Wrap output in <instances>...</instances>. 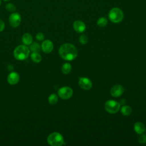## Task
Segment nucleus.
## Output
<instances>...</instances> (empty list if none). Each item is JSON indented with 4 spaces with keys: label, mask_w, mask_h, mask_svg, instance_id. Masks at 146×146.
Listing matches in <instances>:
<instances>
[{
    "label": "nucleus",
    "mask_w": 146,
    "mask_h": 146,
    "mask_svg": "<svg viewBox=\"0 0 146 146\" xmlns=\"http://www.w3.org/2000/svg\"><path fill=\"white\" fill-rule=\"evenodd\" d=\"M59 54L61 58L66 60H74L78 55L76 47L71 43H64L59 49Z\"/></svg>",
    "instance_id": "obj_1"
},
{
    "label": "nucleus",
    "mask_w": 146,
    "mask_h": 146,
    "mask_svg": "<svg viewBox=\"0 0 146 146\" xmlns=\"http://www.w3.org/2000/svg\"><path fill=\"white\" fill-rule=\"evenodd\" d=\"M30 54V49L26 45H19L14 50L15 58L19 60H23L27 59Z\"/></svg>",
    "instance_id": "obj_2"
},
{
    "label": "nucleus",
    "mask_w": 146,
    "mask_h": 146,
    "mask_svg": "<svg viewBox=\"0 0 146 146\" xmlns=\"http://www.w3.org/2000/svg\"><path fill=\"white\" fill-rule=\"evenodd\" d=\"M108 18L113 23H119L123 20L124 18V14L120 8L113 7L109 11Z\"/></svg>",
    "instance_id": "obj_3"
},
{
    "label": "nucleus",
    "mask_w": 146,
    "mask_h": 146,
    "mask_svg": "<svg viewBox=\"0 0 146 146\" xmlns=\"http://www.w3.org/2000/svg\"><path fill=\"white\" fill-rule=\"evenodd\" d=\"M48 143L52 146H60L64 143V139L62 135L56 132L50 134L47 137Z\"/></svg>",
    "instance_id": "obj_4"
},
{
    "label": "nucleus",
    "mask_w": 146,
    "mask_h": 146,
    "mask_svg": "<svg viewBox=\"0 0 146 146\" xmlns=\"http://www.w3.org/2000/svg\"><path fill=\"white\" fill-rule=\"evenodd\" d=\"M106 110L111 113H116L120 108V104L117 102L113 100H110L105 103Z\"/></svg>",
    "instance_id": "obj_5"
},
{
    "label": "nucleus",
    "mask_w": 146,
    "mask_h": 146,
    "mask_svg": "<svg viewBox=\"0 0 146 146\" xmlns=\"http://www.w3.org/2000/svg\"><path fill=\"white\" fill-rule=\"evenodd\" d=\"M9 22L13 27H17L21 22V16L18 13L13 12L9 17Z\"/></svg>",
    "instance_id": "obj_6"
},
{
    "label": "nucleus",
    "mask_w": 146,
    "mask_h": 146,
    "mask_svg": "<svg viewBox=\"0 0 146 146\" xmlns=\"http://www.w3.org/2000/svg\"><path fill=\"white\" fill-rule=\"evenodd\" d=\"M58 95L62 99H68L71 98L73 94L72 88L69 87H63L58 90Z\"/></svg>",
    "instance_id": "obj_7"
},
{
    "label": "nucleus",
    "mask_w": 146,
    "mask_h": 146,
    "mask_svg": "<svg viewBox=\"0 0 146 146\" xmlns=\"http://www.w3.org/2000/svg\"><path fill=\"white\" fill-rule=\"evenodd\" d=\"M79 85L84 90H89L92 87V84L90 79L86 77H80L79 78Z\"/></svg>",
    "instance_id": "obj_8"
},
{
    "label": "nucleus",
    "mask_w": 146,
    "mask_h": 146,
    "mask_svg": "<svg viewBox=\"0 0 146 146\" xmlns=\"http://www.w3.org/2000/svg\"><path fill=\"white\" fill-rule=\"evenodd\" d=\"M124 88L123 87L119 84H116L113 86L111 89V94L113 97H119L124 92Z\"/></svg>",
    "instance_id": "obj_9"
},
{
    "label": "nucleus",
    "mask_w": 146,
    "mask_h": 146,
    "mask_svg": "<svg viewBox=\"0 0 146 146\" xmlns=\"http://www.w3.org/2000/svg\"><path fill=\"white\" fill-rule=\"evenodd\" d=\"M54 48L52 42L50 40H44L41 45V48L42 51L45 53L51 52Z\"/></svg>",
    "instance_id": "obj_10"
},
{
    "label": "nucleus",
    "mask_w": 146,
    "mask_h": 146,
    "mask_svg": "<svg viewBox=\"0 0 146 146\" xmlns=\"http://www.w3.org/2000/svg\"><path fill=\"white\" fill-rule=\"evenodd\" d=\"M19 80V75L17 72H11L7 76V82L11 85L16 84Z\"/></svg>",
    "instance_id": "obj_11"
},
{
    "label": "nucleus",
    "mask_w": 146,
    "mask_h": 146,
    "mask_svg": "<svg viewBox=\"0 0 146 146\" xmlns=\"http://www.w3.org/2000/svg\"><path fill=\"white\" fill-rule=\"evenodd\" d=\"M73 27L76 32L83 33L86 29V25L83 22L79 20H76L74 22Z\"/></svg>",
    "instance_id": "obj_12"
},
{
    "label": "nucleus",
    "mask_w": 146,
    "mask_h": 146,
    "mask_svg": "<svg viewBox=\"0 0 146 146\" xmlns=\"http://www.w3.org/2000/svg\"><path fill=\"white\" fill-rule=\"evenodd\" d=\"M22 41L25 45H26V46L30 45L33 42V37L30 34L25 33L22 36Z\"/></svg>",
    "instance_id": "obj_13"
},
{
    "label": "nucleus",
    "mask_w": 146,
    "mask_h": 146,
    "mask_svg": "<svg viewBox=\"0 0 146 146\" xmlns=\"http://www.w3.org/2000/svg\"><path fill=\"white\" fill-rule=\"evenodd\" d=\"M134 130L137 134H142L145 131V126L141 122H136L134 125Z\"/></svg>",
    "instance_id": "obj_14"
},
{
    "label": "nucleus",
    "mask_w": 146,
    "mask_h": 146,
    "mask_svg": "<svg viewBox=\"0 0 146 146\" xmlns=\"http://www.w3.org/2000/svg\"><path fill=\"white\" fill-rule=\"evenodd\" d=\"M30 56L31 60L35 63H39L42 60V56L40 55V54L38 52H33L30 55Z\"/></svg>",
    "instance_id": "obj_15"
},
{
    "label": "nucleus",
    "mask_w": 146,
    "mask_h": 146,
    "mask_svg": "<svg viewBox=\"0 0 146 146\" xmlns=\"http://www.w3.org/2000/svg\"><path fill=\"white\" fill-rule=\"evenodd\" d=\"M121 112L123 115L129 116L132 112V109L128 106H123L121 108Z\"/></svg>",
    "instance_id": "obj_16"
},
{
    "label": "nucleus",
    "mask_w": 146,
    "mask_h": 146,
    "mask_svg": "<svg viewBox=\"0 0 146 146\" xmlns=\"http://www.w3.org/2000/svg\"><path fill=\"white\" fill-rule=\"evenodd\" d=\"M41 47L40 44L36 42H34L31 43L30 46V50L33 52H39L40 51Z\"/></svg>",
    "instance_id": "obj_17"
},
{
    "label": "nucleus",
    "mask_w": 146,
    "mask_h": 146,
    "mask_svg": "<svg viewBox=\"0 0 146 146\" xmlns=\"http://www.w3.org/2000/svg\"><path fill=\"white\" fill-rule=\"evenodd\" d=\"M71 70V66L68 63H64L62 67V71L64 74H68Z\"/></svg>",
    "instance_id": "obj_18"
},
{
    "label": "nucleus",
    "mask_w": 146,
    "mask_h": 146,
    "mask_svg": "<svg viewBox=\"0 0 146 146\" xmlns=\"http://www.w3.org/2000/svg\"><path fill=\"white\" fill-rule=\"evenodd\" d=\"M48 100L50 104L54 105L58 102V98L57 95L55 94H52L49 96V97L48 98Z\"/></svg>",
    "instance_id": "obj_19"
},
{
    "label": "nucleus",
    "mask_w": 146,
    "mask_h": 146,
    "mask_svg": "<svg viewBox=\"0 0 146 146\" xmlns=\"http://www.w3.org/2000/svg\"><path fill=\"white\" fill-rule=\"evenodd\" d=\"M107 22H108V21L105 17H100L97 21V25L101 27H103L106 26V25L107 24Z\"/></svg>",
    "instance_id": "obj_20"
},
{
    "label": "nucleus",
    "mask_w": 146,
    "mask_h": 146,
    "mask_svg": "<svg viewBox=\"0 0 146 146\" xmlns=\"http://www.w3.org/2000/svg\"><path fill=\"white\" fill-rule=\"evenodd\" d=\"M6 9L7 11L9 12H14L16 10V7L15 6L11 3H8L6 5Z\"/></svg>",
    "instance_id": "obj_21"
},
{
    "label": "nucleus",
    "mask_w": 146,
    "mask_h": 146,
    "mask_svg": "<svg viewBox=\"0 0 146 146\" xmlns=\"http://www.w3.org/2000/svg\"><path fill=\"white\" fill-rule=\"evenodd\" d=\"M88 40V38L86 35H82L80 36L79 38V42L82 44H86Z\"/></svg>",
    "instance_id": "obj_22"
},
{
    "label": "nucleus",
    "mask_w": 146,
    "mask_h": 146,
    "mask_svg": "<svg viewBox=\"0 0 146 146\" xmlns=\"http://www.w3.org/2000/svg\"><path fill=\"white\" fill-rule=\"evenodd\" d=\"M36 39H37V40H43V39H44V34L42 33H41V32H39V33H37V34L36 35Z\"/></svg>",
    "instance_id": "obj_23"
},
{
    "label": "nucleus",
    "mask_w": 146,
    "mask_h": 146,
    "mask_svg": "<svg viewBox=\"0 0 146 146\" xmlns=\"http://www.w3.org/2000/svg\"><path fill=\"white\" fill-rule=\"evenodd\" d=\"M139 142L140 143H146V135H142L139 138Z\"/></svg>",
    "instance_id": "obj_24"
},
{
    "label": "nucleus",
    "mask_w": 146,
    "mask_h": 146,
    "mask_svg": "<svg viewBox=\"0 0 146 146\" xmlns=\"http://www.w3.org/2000/svg\"><path fill=\"white\" fill-rule=\"evenodd\" d=\"M5 27V25L4 22L0 19V32L4 30Z\"/></svg>",
    "instance_id": "obj_25"
},
{
    "label": "nucleus",
    "mask_w": 146,
    "mask_h": 146,
    "mask_svg": "<svg viewBox=\"0 0 146 146\" xmlns=\"http://www.w3.org/2000/svg\"><path fill=\"white\" fill-rule=\"evenodd\" d=\"M3 1H5V2H7V1H10V0H3Z\"/></svg>",
    "instance_id": "obj_26"
},
{
    "label": "nucleus",
    "mask_w": 146,
    "mask_h": 146,
    "mask_svg": "<svg viewBox=\"0 0 146 146\" xmlns=\"http://www.w3.org/2000/svg\"><path fill=\"white\" fill-rule=\"evenodd\" d=\"M1 0H0V6H1Z\"/></svg>",
    "instance_id": "obj_27"
}]
</instances>
